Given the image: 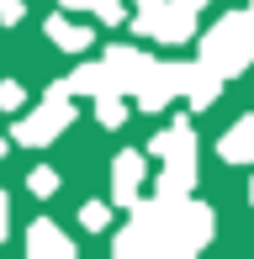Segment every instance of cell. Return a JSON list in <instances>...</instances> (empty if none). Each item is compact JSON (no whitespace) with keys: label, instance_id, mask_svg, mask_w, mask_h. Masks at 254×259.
<instances>
[{"label":"cell","instance_id":"cell-1","mask_svg":"<svg viewBox=\"0 0 254 259\" xmlns=\"http://www.w3.org/2000/svg\"><path fill=\"white\" fill-rule=\"evenodd\" d=\"M217 217L212 206L191 201V196H154V201H133V222L111 238L117 259L138 254H196L212 238Z\"/></svg>","mask_w":254,"mask_h":259},{"label":"cell","instance_id":"cell-2","mask_svg":"<svg viewBox=\"0 0 254 259\" xmlns=\"http://www.w3.org/2000/svg\"><path fill=\"white\" fill-rule=\"evenodd\" d=\"M201 64H212L223 79L244 74L254 64V16L249 11H228L212 21V32L201 37Z\"/></svg>","mask_w":254,"mask_h":259},{"label":"cell","instance_id":"cell-3","mask_svg":"<svg viewBox=\"0 0 254 259\" xmlns=\"http://www.w3.org/2000/svg\"><path fill=\"white\" fill-rule=\"evenodd\" d=\"M138 37H154V42H191L196 37V6L191 0H143L133 16Z\"/></svg>","mask_w":254,"mask_h":259},{"label":"cell","instance_id":"cell-4","mask_svg":"<svg viewBox=\"0 0 254 259\" xmlns=\"http://www.w3.org/2000/svg\"><path fill=\"white\" fill-rule=\"evenodd\" d=\"M69 122H74L69 96H64V90H43V106L21 116V122L11 127V138H16V143H27V148H43V143H53Z\"/></svg>","mask_w":254,"mask_h":259},{"label":"cell","instance_id":"cell-5","mask_svg":"<svg viewBox=\"0 0 254 259\" xmlns=\"http://www.w3.org/2000/svg\"><path fill=\"white\" fill-rule=\"evenodd\" d=\"M186 69L191 64H180V58H170V64H148V74L133 85V101H138V111H164L170 101L186 90Z\"/></svg>","mask_w":254,"mask_h":259},{"label":"cell","instance_id":"cell-6","mask_svg":"<svg viewBox=\"0 0 254 259\" xmlns=\"http://www.w3.org/2000/svg\"><path fill=\"white\" fill-rule=\"evenodd\" d=\"M101 64H106V74H111V90L133 96V85H138V79L148 74V64H154V58H148L143 48H127V42H111Z\"/></svg>","mask_w":254,"mask_h":259},{"label":"cell","instance_id":"cell-7","mask_svg":"<svg viewBox=\"0 0 254 259\" xmlns=\"http://www.w3.org/2000/svg\"><path fill=\"white\" fill-rule=\"evenodd\" d=\"M148 180V154H138V148H127V154L111 159V201L117 206H133L138 201V185Z\"/></svg>","mask_w":254,"mask_h":259},{"label":"cell","instance_id":"cell-8","mask_svg":"<svg viewBox=\"0 0 254 259\" xmlns=\"http://www.w3.org/2000/svg\"><path fill=\"white\" fill-rule=\"evenodd\" d=\"M180 96L191 101V111H206V106L223 96V74H217L212 64H201V58H196V64L186 69V90H180Z\"/></svg>","mask_w":254,"mask_h":259},{"label":"cell","instance_id":"cell-9","mask_svg":"<svg viewBox=\"0 0 254 259\" xmlns=\"http://www.w3.org/2000/svg\"><path fill=\"white\" fill-rule=\"evenodd\" d=\"M27 254H32V259H74V243H69L48 217H37V222L27 228Z\"/></svg>","mask_w":254,"mask_h":259},{"label":"cell","instance_id":"cell-10","mask_svg":"<svg viewBox=\"0 0 254 259\" xmlns=\"http://www.w3.org/2000/svg\"><path fill=\"white\" fill-rule=\"evenodd\" d=\"M196 191V148L191 154H170L159 169V196H191Z\"/></svg>","mask_w":254,"mask_h":259},{"label":"cell","instance_id":"cell-11","mask_svg":"<svg viewBox=\"0 0 254 259\" xmlns=\"http://www.w3.org/2000/svg\"><path fill=\"white\" fill-rule=\"evenodd\" d=\"M217 154L228 164H254V116H238V122L228 127L223 143H217Z\"/></svg>","mask_w":254,"mask_h":259},{"label":"cell","instance_id":"cell-12","mask_svg":"<svg viewBox=\"0 0 254 259\" xmlns=\"http://www.w3.org/2000/svg\"><path fill=\"white\" fill-rule=\"evenodd\" d=\"M191 148H196V127L186 122V116H175L164 133H154L148 154H154V159H170V154H191Z\"/></svg>","mask_w":254,"mask_h":259},{"label":"cell","instance_id":"cell-13","mask_svg":"<svg viewBox=\"0 0 254 259\" xmlns=\"http://www.w3.org/2000/svg\"><path fill=\"white\" fill-rule=\"evenodd\" d=\"M43 32H48L64 53H85V48H90V27H79V21H69V16H48V27H43Z\"/></svg>","mask_w":254,"mask_h":259},{"label":"cell","instance_id":"cell-14","mask_svg":"<svg viewBox=\"0 0 254 259\" xmlns=\"http://www.w3.org/2000/svg\"><path fill=\"white\" fill-rule=\"evenodd\" d=\"M64 85H69V96H101V90H111V74H106V64H79Z\"/></svg>","mask_w":254,"mask_h":259},{"label":"cell","instance_id":"cell-15","mask_svg":"<svg viewBox=\"0 0 254 259\" xmlns=\"http://www.w3.org/2000/svg\"><path fill=\"white\" fill-rule=\"evenodd\" d=\"M96 122L101 127H122L127 122V96L122 90H101L96 96Z\"/></svg>","mask_w":254,"mask_h":259},{"label":"cell","instance_id":"cell-16","mask_svg":"<svg viewBox=\"0 0 254 259\" xmlns=\"http://www.w3.org/2000/svg\"><path fill=\"white\" fill-rule=\"evenodd\" d=\"M90 11H96L101 27H122V21H127V0H96Z\"/></svg>","mask_w":254,"mask_h":259},{"label":"cell","instance_id":"cell-17","mask_svg":"<svg viewBox=\"0 0 254 259\" xmlns=\"http://www.w3.org/2000/svg\"><path fill=\"white\" fill-rule=\"evenodd\" d=\"M27 191H32V196H53V191H59V169H48V164L32 169V175H27Z\"/></svg>","mask_w":254,"mask_h":259},{"label":"cell","instance_id":"cell-18","mask_svg":"<svg viewBox=\"0 0 254 259\" xmlns=\"http://www.w3.org/2000/svg\"><path fill=\"white\" fill-rule=\"evenodd\" d=\"M79 222H85L90 233H101V228L111 222V206H106V201H85V206H79Z\"/></svg>","mask_w":254,"mask_h":259},{"label":"cell","instance_id":"cell-19","mask_svg":"<svg viewBox=\"0 0 254 259\" xmlns=\"http://www.w3.org/2000/svg\"><path fill=\"white\" fill-rule=\"evenodd\" d=\"M21 101H27V90L16 79H0V111H21Z\"/></svg>","mask_w":254,"mask_h":259},{"label":"cell","instance_id":"cell-20","mask_svg":"<svg viewBox=\"0 0 254 259\" xmlns=\"http://www.w3.org/2000/svg\"><path fill=\"white\" fill-rule=\"evenodd\" d=\"M21 16H27V6H21V0H0V27H16Z\"/></svg>","mask_w":254,"mask_h":259},{"label":"cell","instance_id":"cell-21","mask_svg":"<svg viewBox=\"0 0 254 259\" xmlns=\"http://www.w3.org/2000/svg\"><path fill=\"white\" fill-rule=\"evenodd\" d=\"M6 217H11V196L0 191V243H6Z\"/></svg>","mask_w":254,"mask_h":259},{"label":"cell","instance_id":"cell-22","mask_svg":"<svg viewBox=\"0 0 254 259\" xmlns=\"http://www.w3.org/2000/svg\"><path fill=\"white\" fill-rule=\"evenodd\" d=\"M59 6H64V11H90L96 0H59Z\"/></svg>","mask_w":254,"mask_h":259},{"label":"cell","instance_id":"cell-23","mask_svg":"<svg viewBox=\"0 0 254 259\" xmlns=\"http://www.w3.org/2000/svg\"><path fill=\"white\" fill-rule=\"evenodd\" d=\"M191 6H196V11H201V6H212V0H191Z\"/></svg>","mask_w":254,"mask_h":259},{"label":"cell","instance_id":"cell-24","mask_svg":"<svg viewBox=\"0 0 254 259\" xmlns=\"http://www.w3.org/2000/svg\"><path fill=\"white\" fill-rule=\"evenodd\" d=\"M0 159H6V138H0Z\"/></svg>","mask_w":254,"mask_h":259},{"label":"cell","instance_id":"cell-25","mask_svg":"<svg viewBox=\"0 0 254 259\" xmlns=\"http://www.w3.org/2000/svg\"><path fill=\"white\" fill-rule=\"evenodd\" d=\"M249 201H254V180H249Z\"/></svg>","mask_w":254,"mask_h":259},{"label":"cell","instance_id":"cell-26","mask_svg":"<svg viewBox=\"0 0 254 259\" xmlns=\"http://www.w3.org/2000/svg\"><path fill=\"white\" fill-rule=\"evenodd\" d=\"M244 11H249V16H254V0H249V6H244Z\"/></svg>","mask_w":254,"mask_h":259},{"label":"cell","instance_id":"cell-27","mask_svg":"<svg viewBox=\"0 0 254 259\" xmlns=\"http://www.w3.org/2000/svg\"><path fill=\"white\" fill-rule=\"evenodd\" d=\"M138 6H143V0H138Z\"/></svg>","mask_w":254,"mask_h":259}]
</instances>
